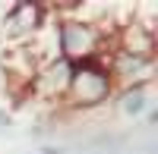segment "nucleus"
I'll use <instances>...</instances> for the list:
<instances>
[{
	"mask_svg": "<svg viewBox=\"0 0 158 154\" xmlns=\"http://www.w3.org/2000/svg\"><path fill=\"white\" fill-rule=\"evenodd\" d=\"M67 91L73 98V104H101V101L108 98V91H111L108 69H104L98 60L73 63V75H70Z\"/></svg>",
	"mask_w": 158,
	"mask_h": 154,
	"instance_id": "nucleus-1",
	"label": "nucleus"
},
{
	"mask_svg": "<svg viewBox=\"0 0 158 154\" xmlns=\"http://www.w3.org/2000/svg\"><path fill=\"white\" fill-rule=\"evenodd\" d=\"M44 22H48V6H41V3H13L3 16V35L32 38Z\"/></svg>",
	"mask_w": 158,
	"mask_h": 154,
	"instance_id": "nucleus-3",
	"label": "nucleus"
},
{
	"mask_svg": "<svg viewBox=\"0 0 158 154\" xmlns=\"http://www.w3.org/2000/svg\"><path fill=\"white\" fill-rule=\"evenodd\" d=\"M111 72L120 75V79H136V75H149L152 72V57L139 54V50H127L120 47L111 57Z\"/></svg>",
	"mask_w": 158,
	"mask_h": 154,
	"instance_id": "nucleus-5",
	"label": "nucleus"
},
{
	"mask_svg": "<svg viewBox=\"0 0 158 154\" xmlns=\"http://www.w3.org/2000/svg\"><path fill=\"white\" fill-rule=\"evenodd\" d=\"M120 107H123V113H127V117H139V113L149 107V94L136 85L133 91H127V94L120 98Z\"/></svg>",
	"mask_w": 158,
	"mask_h": 154,
	"instance_id": "nucleus-6",
	"label": "nucleus"
},
{
	"mask_svg": "<svg viewBox=\"0 0 158 154\" xmlns=\"http://www.w3.org/2000/svg\"><path fill=\"white\" fill-rule=\"evenodd\" d=\"M0 126H10V117H6V110H0Z\"/></svg>",
	"mask_w": 158,
	"mask_h": 154,
	"instance_id": "nucleus-7",
	"label": "nucleus"
},
{
	"mask_svg": "<svg viewBox=\"0 0 158 154\" xmlns=\"http://www.w3.org/2000/svg\"><path fill=\"white\" fill-rule=\"evenodd\" d=\"M70 75H73V63L63 60V57H57L54 63L44 66V72L35 75V88L44 98H60L63 91H67V85H70Z\"/></svg>",
	"mask_w": 158,
	"mask_h": 154,
	"instance_id": "nucleus-4",
	"label": "nucleus"
},
{
	"mask_svg": "<svg viewBox=\"0 0 158 154\" xmlns=\"http://www.w3.org/2000/svg\"><path fill=\"white\" fill-rule=\"evenodd\" d=\"M57 38H60V50H63V60L70 63H82L92 60L95 50L101 44V32L95 29L92 22H79V19H67V22H57Z\"/></svg>",
	"mask_w": 158,
	"mask_h": 154,
	"instance_id": "nucleus-2",
	"label": "nucleus"
}]
</instances>
